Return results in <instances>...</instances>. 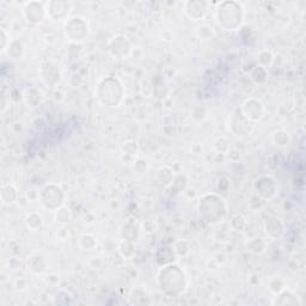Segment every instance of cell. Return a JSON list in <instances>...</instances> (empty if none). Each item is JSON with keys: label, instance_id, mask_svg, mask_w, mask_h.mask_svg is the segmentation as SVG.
Returning a JSON list of instances; mask_svg holds the SVG:
<instances>
[{"label": "cell", "instance_id": "obj_14", "mask_svg": "<svg viewBox=\"0 0 306 306\" xmlns=\"http://www.w3.org/2000/svg\"><path fill=\"white\" fill-rule=\"evenodd\" d=\"M18 200V191L12 184L1 186V202L6 206H12Z\"/></svg>", "mask_w": 306, "mask_h": 306}, {"label": "cell", "instance_id": "obj_9", "mask_svg": "<svg viewBox=\"0 0 306 306\" xmlns=\"http://www.w3.org/2000/svg\"><path fill=\"white\" fill-rule=\"evenodd\" d=\"M110 52L115 57H119L120 59L127 57L132 52V46L130 42L127 40L126 36L123 35H118L114 39L110 41Z\"/></svg>", "mask_w": 306, "mask_h": 306}, {"label": "cell", "instance_id": "obj_8", "mask_svg": "<svg viewBox=\"0 0 306 306\" xmlns=\"http://www.w3.org/2000/svg\"><path fill=\"white\" fill-rule=\"evenodd\" d=\"M41 78L46 85L54 87L60 83L61 73L57 65L52 62H46L41 66Z\"/></svg>", "mask_w": 306, "mask_h": 306}, {"label": "cell", "instance_id": "obj_16", "mask_svg": "<svg viewBox=\"0 0 306 306\" xmlns=\"http://www.w3.org/2000/svg\"><path fill=\"white\" fill-rule=\"evenodd\" d=\"M25 225H27L28 229H30L31 231H36V230H40L41 227L43 226V218L42 215L37 212H31L29 213L27 217H25Z\"/></svg>", "mask_w": 306, "mask_h": 306}, {"label": "cell", "instance_id": "obj_21", "mask_svg": "<svg viewBox=\"0 0 306 306\" xmlns=\"http://www.w3.org/2000/svg\"><path fill=\"white\" fill-rule=\"evenodd\" d=\"M196 35L201 40H211L214 36V30L209 25L201 24L196 28Z\"/></svg>", "mask_w": 306, "mask_h": 306}, {"label": "cell", "instance_id": "obj_22", "mask_svg": "<svg viewBox=\"0 0 306 306\" xmlns=\"http://www.w3.org/2000/svg\"><path fill=\"white\" fill-rule=\"evenodd\" d=\"M71 211H69L68 208H66V207H59V208L55 211V219H57V221H59V223H68V221L71 220Z\"/></svg>", "mask_w": 306, "mask_h": 306}, {"label": "cell", "instance_id": "obj_26", "mask_svg": "<svg viewBox=\"0 0 306 306\" xmlns=\"http://www.w3.org/2000/svg\"><path fill=\"white\" fill-rule=\"evenodd\" d=\"M14 286H16L17 290H19V291H24L25 288L28 287V282H27V280H25V279H23V278L17 279V280H16V282H14Z\"/></svg>", "mask_w": 306, "mask_h": 306}, {"label": "cell", "instance_id": "obj_3", "mask_svg": "<svg viewBox=\"0 0 306 306\" xmlns=\"http://www.w3.org/2000/svg\"><path fill=\"white\" fill-rule=\"evenodd\" d=\"M65 35L72 42H81L89 35V25L83 17L75 16L68 19L65 24Z\"/></svg>", "mask_w": 306, "mask_h": 306}, {"label": "cell", "instance_id": "obj_1", "mask_svg": "<svg viewBox=\"0 0 306 306\" xmlns=\"http://www.w3.org/2000/svg\"><path fill=\"white\" fill-rule=\"evenodd\" d=\"M96 95L104 106H118L123 97V87L119 79L107 77L98 83Z\"/></svg>", "mask_w": 306, "mask_h": 306}, {"label": "cell", "instance_id": "obj_12", "mask_svg": "<svg viewBox=\"0 0 306 306\" xmlns=\"http://www.w3.org/2000/svg\"><path fill=\"white\" fill-rule=\"evenodd\" d=\"M27 267L31 273L42 274L47 270V261L41 255H31L27 258Z\"/></svg>", "mask_w": 306, "mask_h": 306}, {"label": "cell", "instance_id": "obj_23", "mask_svg": "<svg viewBox=\"0 0 306 306\" xmlns=\"http://www.w3.org/2000/svg\"><path fill=\"white\" fill-rule=\"evenodd\" d=\"M80 245L84 250H92L97 245V241L92 235H84L80 240Z\"/></svg>", "mask_w": 306, "mask_h": 306}, {"label": "cell", "instance_id": "obj_20", "mask_svg": "<svg viewBox=\"0 0 306 306\" xmlns=\"http://www.w3.org/2000/svg\"><path fill=\"white\" fill-rule=\"evenodd\" d=\"M274 62V55L270 51H261L257 58V63L258 66L263 67V68H268L269 66H272Z\"/></svg>", "mask_w": 306, "mask_h": 306}, {"label": "cell", "instance_id": "obj_25", "mask_svg": "<svg viewBox=\"0 0 306 306\" xmlns=\"http://www.w3.org/2000/svg\"><path fill=\"white\" fill-rule=\"evenodd\" d=\"M8 34L6 33L4 28H1V53H5L7 51L8 46H10L11 41L8 39Z\"/></svg>", "mask_w": 306, "mask_h": 306}, {"label": "cell", "instance_id": "obj_13", "mask_svg": "<svg viewBox=\"0 0 306 306\" xmlns=\"http://www.w3.org/2000/svg\"><path fill=\"white\" fill-rule=\"evenodd\" d=\"M266 231L272 238L281 237L285 232L284 224L278 218H269L266 221Z\"/></svg>", "mask_w": 306, "mask_h": 306}, {"label": "cell", "instance_id": "obj_11", "mask_svg": "<svg viewBox=\"0 0 306 306\" xmlns=\"http://www.w3.org/2000/svg\"><path fill=\"white\" fill-rule=\"evenodd\" d=\"M206 4L201 1H186L184 5V11L186 16L193 20H201L205 17Z\"/></svg>", "mask_w": 306, "mask_h": 306}, {"label": "cell", "instance_id": "obj_6", "mask_svg": "<svg viewBox=\"0 0 306 306\" xmlns=\"http://www.w3.org/2000/svg\"><path fill=\"white\" fill-rule=\"evenodd\" d=\"M240 110L247 120H250L251 122L262 120V119L264 118V114H266L263 103L255 97H250L244 101V103L242 104V108Z\"/></svg>", "mask_w": 306, "mask_h": 306}, {"label": "cell", "instance_id": "obj_7", "mask_svg": "<svg viewBox=\"0 0 306 306\" xmlns=\"http://www.w3.org/2000/svg\"><path fill=\"white\" fill-rule=\"evenodd\" d=\"M23 16L27 19L28 23L30 24H40L45 17L47 16V10L43 6L42 2L39 1H29L23 6Z\"/></svg>", "mask_w": 306, "mask_h": 306}, {"label": "cell", "instance_id": "obj_2", "mask_svg": "<svg viewBox=\"0 0 306 306\" xmlns=\"http://www.w3.org/2000/svg\"><path fill=\"white\" fill-rule=\"evenodd\" d=\"M217 23L224 30H226L229 18H232V23L236 30L242 27L244 20V11L241 4L236 1H225L221 2L217 10Z\"/></svg>", "mask_w": 306, "mask_h": 306}, {"label": "cell", "instance_id": "obj_4", "mask_svg": "<svg viewBox=\"0 0 306 306\" xmlns=\"http://www.w3.org/2000/svg\"><path fill=\"white\" fill-rule=\"evenodd\" d=\"M229 123L230 130L233 133V135L238 136V138H246L253 130L252 122L247 120L240 109L233 110L229 119Z\"/></svg>", "mask_w": 306, "mask_h": 306}, {"label": "cell", "instance_id": "obj_18", "mask_svg": "<svg viewBox=\"0 0 306 306\" xmlns=\"http://www.w3.org/2000/svg\"><path fill=\"white\" fill-rule=\"evenodd\" d=\"M24 100L30 107H37L41 103V101H42V96H41V92L39 90L31 87V89H28L27 91H25Z\"/></svg>", "mask_w": 306, "mask_h": 306}, {"label": "cell", "instance_id": "obj_17", "mask_svg": "<svg viewBox=\"0 0 306 306\" xmlns=\"http://www.w3.org/2000/svg\"><path fill=\"white\" fill-rule=\"evenodd\" d=\"M6 52L11 58H13V59H20V58L23 57V54H24V47H23L22 41L19 40L11 41Z\"/></svg>", "mask_w": 306, "mask_h": 306}, {"label": "cell", "instance_id": "obj_10", "mask_svg": "<svg viewBox=\"0 0 306 306\" xmlns=\"http://www.w3.org/2000/svg\"><path fill=\"white\" fill-rule=\"evenodd\" d=\"M71 4L67 1H49L47 4V16L55 20H61L67 17Z\"/></svg>", "mask_w": 306, "mask_h": 306}, {"label": "cell", "instance_id": "obj_5", "mask_svg": "<svg viewBox=\"0 0 306 306\" xmlns=\"http://www.w3.org/2000/svg\"><path fill=\"white\" fill-rule=\"evenodd\" d=\"M39 200L43 207L52 209V211H54V209L57 211L63 202V193L60 189V186L55 184H48L45 188L41 189Z\"/></svg>", "mask_w": 306, "mask_h": 306}, {"label": "cell", "instance_id": "obj_15", "mask_svg": "<svg viewBox=\"0 0 306 306\" xmlns=\"http://www.w3.org/2000/svg\"><path fill=\"white\" fill-rule=\"evenodd\" d=\"M274 305H300L302 303L299 302L298 296H296V294L291 292V291L287 290H282L281 292L278 293V297H276V299L273 302Z\"/></svg>", "mask_w": 306, "mask_h": 306}, {"label": "cell", "instance_id": "obj_19", "mask_svg": "<svg viewBox=\"0 0 306 306\" xmlns=\"http://www.w3.org/2000/svg\"><path fill=\"white\" fill-rule=\"evenodd\" d=\"M273 142L278 147H286L290 145L291 136L286 130H276L273 134Z\"/></svg>", "mask_w": 306, "mask_h": 306}, {"label": "cell", "instance_id": "obj_24", "mask_svg": "<svg viewBox=\"0 0 306 306\" xmlns=\"http://www.w3.org/2000/svg\"><path fill=\"white\" fill-rule=\"evenodd\" d=\"M136 152H138V145H136V142L133 141V140L126 141L123 146H122V153L126 154V156L133 157Z\"/></svg>", "mask_w": 306, "mask_h": 306}]
</instances>
